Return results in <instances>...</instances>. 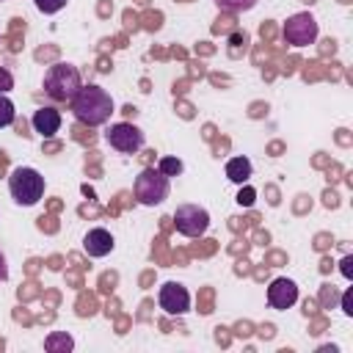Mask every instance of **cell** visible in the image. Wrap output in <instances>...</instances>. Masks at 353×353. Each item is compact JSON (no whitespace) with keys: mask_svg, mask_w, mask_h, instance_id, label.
I'll list each match as a JSON object with an SVG mask.
<instances>
[{"mask_svg":"<svg viewBox=\"0 0 353 353\" xmlns=\"http://www.w3.org/2000/svg\"><path fill=\"white\" fill-rule=\"evenodd\" d=\"M317 33H320L317 19H314L309 11L292 14V17L284 22V28H281L284 41L292 44V47H309V44H314V41H317Z\"/></svg>","mask_w":353,"mask_h":353,"instance_id":"cell-5","label":"cell"},{"mask_svg":"<svg viewBox=\"0 0 353 353\" xmlns=\"http://www.w3.org/2000/svg\"><path fill=\"white\" fill-rule=\"evenodd\" d=\"M8 279V262H6V254L0 251V281H6Z\"/></svg>","mask_w":353,"mask_h":353,"instance_id":"cell-22","label":"cell"},{"mask_svg":"<svg viewBox=\"0 0 353 353\" xmlns=\"http://www.w3.org/2000/svg\"><path fill=\"white\" fill-rule=\"evenodd\" d=\"M33 3H36V8L41 14H58L66 6V0H33Z\"/></svg>","mask_w":353,"mask_h":353,"instance_id":"cell-17","label":"cell"},{"mask_svg":"<svg viewBox=\"0 0 353 353\" xmlns=\"http://www.w3.org/2000/svg\"><path fill=\"white\" fill-rule=\"evenodd\" d=\"M251 160L248 157H232L229 163H226V176L232 179V182H237V185H243V182H248L251 179Z\"/></svg>","mask_w":353,"mask_h":353,"instance_id":"cell-12","label":"cell"},{"mask_svg":"<svg viewBox=\"0 0 353 353\" xmlns=\"http://www.w3.org/2000/svg\"><path fill=\"white\" fill-rule=\"evenodd\" d=\"M157 303L165 314H185L190 309V292L176 281H165L157 292Z\"/></svg>","mask_w":353,"mask_h":353,"instance_id":"cell-8","label":"cell"},{"mask_svg":"<svg viewBox=\"0 0 353 353\" xmlns=\"http://www.w3.org/2000/svg\"><path fill=\"white\" fill-rule=\"evenodd\" d=\"M105 138H108V143H110L116 152H124V154H132V152H138V149L143 146V132H141L135 124H130V121L113 124V127L105 132Z\"/></svg>","mask_w":353,"mask_h":353,"instance_id":"cell-7","label":"cell"},{"mask_svg":"<svg viewBox=\"0 0 353 353\" xmlns=\"http://www.w3.org/2000/svg\"><path fill=\"white\" fill-rule=\"evenodd\" d=\"M8 190H11V199L22 207H33L41 196H44V176L36 171V168H28V165H19L11 171L8 176Z\"/></svg>","mask_w":353,"mask_h":353,"instance_id":"cell-3","label":"cell"},{"mask_svg":"<svg viewBox=\"0 0 353 353\" xmlns=\"http://www.w3.org/2000/svg\"><path fill=\"white\" fill-rule=\"evenodd\" d=\"M215 6L223 11H248L256 6V0H215Z\"/></svg>","mask_w":353,"mask_h":353,"instance_id":"cell-15","label":"cell"},{"mask_svg":"<svg viewBox=\"0 0 353 353\" xmlns=\"http://www.w3.org/2000/svg\"><path fill=\"white\" fill-rule=\"evenodd\" d=\"M350 262H353V256H345V259L339 262V265H342V276H345V279H350V276H353V270H350Z\"/></svg>","mask_w":353,"mask_h":353,"instance_id":"cell-21","label":"cell"},{"mask_svg":"<svg viewBox=\"0 0 353 353\" xmlns=\"http://www.w3.org/2000/svg\"><path fill=\"white\" fill-rule=\"evenodd\" d=\"M72 336L69 334H50L47 339H44V347L50 350V353H66V350H72Z\"/></svg>","mask_w":353,"mask_h":353,"instance_id":"cell-13","label":"cell"},{"mask_svg":"<svg viewBox=\"0 0 353 353\" xmlns=\"http://www.w3.org/2000/svg\"><path fill=\"white\" fill-rule=\"evenodd\" d=\"M11 88H14V77H11L8 69L0 66V94H6V91H11Z\"/></svg>","mask_w":353,"mask_h":353,"instance_id":"cell-18","label":"cell"},{"mask_svg":"<svg viewBox=\"0 0 353 353\" xmlns=\"http://www.w3.org/2000/svg\"><path fill=\"white\" fill-rule=\"evenodd\" d=\"M33 130L41 135V138H52L58 130H61V113L55 108H41L33 113Z\"/></svg>","mask_w":353,"mask_h":353,"instance_id":"cell-11","label":"cell"},{"mask_svg":"<svg viewBox=\"0 0 353 353\" xmlns=\"http://www.w3.org/2000/svg\"><path fill=\"white\" fill-rule=\"evenodd\" d=\"M237 201H240V204H245V207H251V204H254V190H251V188H245V190H240V196H237Z\"/></svg>","mask_w":353,"mask_h":353,"instance_id":"cell-20","label":"cell"},{"mask_svg":"<svg viewBox=\"0 0 353 353\" xmlns=\"http://www.w3.org/2000/svg\"><path fill=\"white\" fill-rule=\"evenodd\" d=\"M174 226L185 237H201L210 229V212L199 204H182L174 212Z\"/></svg>","mask_w":353,"mask_h":353,"instance_id":"cell-6","label":"cell"},{"mask_svg":"<svg viewBox=\"0 0 353 353\" xmlns=\"http://www.w3.org/2000/svg\"><path fill=\"white\" fill-rule=\"evenodd\" d=\"M295 301H298V284L292 279H284L281 276V279H273L270 281V287H268V303L273 309L284 312V309L295 306Z\"/></svg>","mask_w":353,"mask_h":353,"instance_id":"cell-9","label":"cell"},{"mask_svg":"<svg viewBox=\"0 0 353 353\" xmlns=\"http://www.w3.org/2000/svg\"><path fill=\"white\" fill-rule=\"evenodd\" d=\"M168 190H171L168 176H165L160 168H152V165L143 168V171L135 176V182H132L135 199H138L141 204H146V207H154V204L165 201V199H168Z\"/></svg>","mask_w":353,"mask_h":353,"instance_id":"cell-4","label":"cell"},{"mask_svg":"<svg viewBox=\"0 0 353 353\" xmlns=\"http://www.w3.org/2000/svg\"><path fill=\"white\" fill-rule=\"evenodd\" d=\"M80 85V72L72 63H52L44 74V94L55 102H72Z\"/></svg>","mask_w":353,"mask_h":353,"instance_id":"cell-2","label":"cell"},{"mask_svg":"<svg viewBox=\"0 0 353 353\" xmlns=\"http://www.w3.org/2000/svg\"><path fill=\"white\" fill-rule=\"evenodd\" d=\"M72 113H74L77 121H83L88 127H99V124H105L110 119L113 99L99 85H80V91L72 99Z\"/></svg>","mask_w":353,"mask_h":353,"instance_id":"cell-1","label":"cell"},{"mask_svg":"<svg viewBox=\"0 0 353 353\" xmlns=\"http://www.w3.org/2000/svg\"><path fill=\"white\" fill-rule=\"evenodd\" d=\"M342 312H345V314H353V290H347V292L342 295Z\"/></svg>","mask_w":353,"mask_h":353,"instance_id":"cell-19","label":"cell"},{"mask_svg":"<svg viewBox=\"0 0 353 353\" xmlns=\"http://www.w3.org/2000/svg\"><path fill=\"white\" fill-rule=\"evenodd\" d=\"M113 245H116L113 243V234L108 229H102V226L88 229V234L83 237V248H85L88 256H108L113 251Z\"/></svg>","mask_w":353,"mask_h":353,"instance_id":"cell-10","label":"cell"},{"mask_svg":"<svg viewBox=\"0 0 353 353\" xmlns=\"http://www.w3.org/2000/svg\"><path fill=\"white\" fill-rule=\"evenodd\" d=\"M157 168H160L165 176H176V174H182V163H179L176 157H160Z\"/></svg>","mask_w":353,"mask_h":353,"instance_id":"cell-16","label":"cell"},{"mask_svg":"<svg viewBox=\"0 0 353 353\" xmlns=\"http://www.w3.org/2000/svg\"><path fill=\"white\" fill-rule=\"evenodd\" d=\"M14 119H17L14 102H11L6 94H0V127H8V124H14Z\"/></svg>","mask_w":353,"mask_h":353,"instance_id":"cell-14","label":"cell"}]
</instances>
